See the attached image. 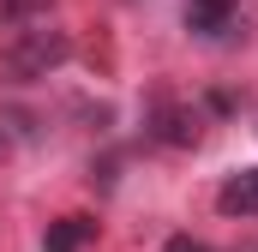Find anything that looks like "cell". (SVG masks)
I'll use <instances>...</instances> for the list:
<instances>
[{"label":"cell","instance_id":"obj_6","mask_svg":"<svg viewBox=\"0 0 258 252\" xmlns=\"http://www.w3.org/2000/svg\"><path fill=\"white\" fill-rule=\"evenodd\" d=\"M48 6H54V0H0V24H6V30H18V24H36Z\"/></svg>","mask_w":258,"mask_h":252},{"label":"cell","instance_id":"obj_2","mask_svg":"<svg viewBox=\"0 0 258 252\" xmlns=\"http://www.w3.org/2000/svg\"><path fill=\"white\" fill-rule=\"evenodd\" d=\"M144 138L150 144H168V150H192L204 138V120H198L192 102H156L150 120H144Z\"/></svg>","mask_w":258,"mask_h":252},{"label":"cell","instance_id":"obj_1","mask_svg":"<svg viewBox=\"0 0 258 252\" xmlns=\"http://www.w3.org/2000/svg\"><path fill=\"white\" fill-rule=\"evenodd\" d=\"M66 60H72V36L54 30L48 18L18 24V30L0 42V78H6V84H36V78L60 72Z\"/></svg>","mask_w":258,"mask_h":252},{"label":"cell","instance_id":"obj_4","mask_svg":"<svg viewBox=\"0 0 258 252\" xmlns=\"http://www.w3.org/2000/svg\"><path fill=\"white\" fill-rule=\"evenodd\" d=\"M216 210H222V216H240V222H252V216H258V168L228 174V180H222V192H216Z\"/></svg>","mask_w":258,"mask_h":252},{"label":"cell","instance_id":"obj_5","mask_svg":"<svg viewBox=\"0 0 258 252\" xmlns=\"http://www.w3.org/2000/svg\"><path fill=\"white\" fill-rule=\"evenodd\" d=\"M90 240H96V216H60V222H48L42 252H84Z\"/></svg>","mask_w":258,"mask_h":252},{"label":"cell","instance_id":"obj_7","mask_svg":"<svg viewBox=\"0 0 258 252\" xmlns=\"http://www.w3.org/2000/svg\"><path fill=\"white\" fill-rule=\"evenodd\" d=\"M162 252H210V246H204V240H192V234H168V240H162Z\"/></svg>","mask_w":258,"mask_h":252},{"label":"cell","instance_id":"obj_3","mask_svg":"<svg viewBox=\"0 0 258 252\" xmlns=\"http://www.w3.org/2000/svg\"><path fill=\"white\" fill-rule=\"evenodd\" d=\"M186 30L198 42H222L228 30H240V0H186Z\"/></svg>","mask_w":258,"mask_h":252}]
</instances>
